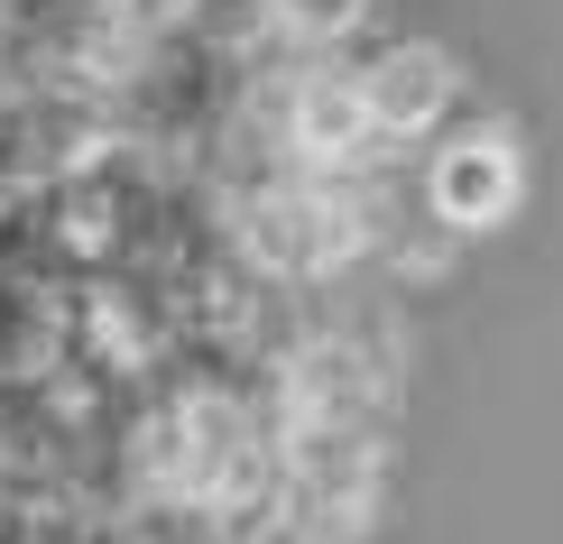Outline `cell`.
<instances>
[{
	"mask_svg": "<svg viewBox=\"0 0 563 544\" xmlns=\"http://www.w3.org/2000/svg\"><path fill=\"white\" fill-rule=\"evenodd\" d=\"M443 92H453V65L434 56V46H397V56H379L361 75V111H369V130H426L434 111H443Z\"/></svg>",
	"mask_w": 563,
	"mask_h": 544,
	"instance_id": "cell-1",
	"label": "cell"
},
{
	"mask_svg": "<svg viewBox=\"0 0 563 544\" xmlns=\"http://www.w3.org/2000/svg\"><path fill=\"white\" fill-rule=\"evenodd\" d=\"M434 212L453 231H481V222H499V212H508V148H499V138H462V148H443Z\"/></svg>",
	"mask_w": 563,
	"mask_h": 544,
	"instance_id": "cell-2",
	"label": "cell"
},
{
	"mask_svg": "<svg viewBox=\"0 0 563 544\" xmlns=\"http://www.w3.org/2000/svg\"><path fill=\"white\" fill-rule=\"evenodd\" d=\"M369 0H277V19H287L296 37H333V29H351Z\"/></svg>",
	"mask_w": 563,
	"mask_h": 544,
	"instance_id": "cell-3",
	"label": "cell"
}]
</instances>
